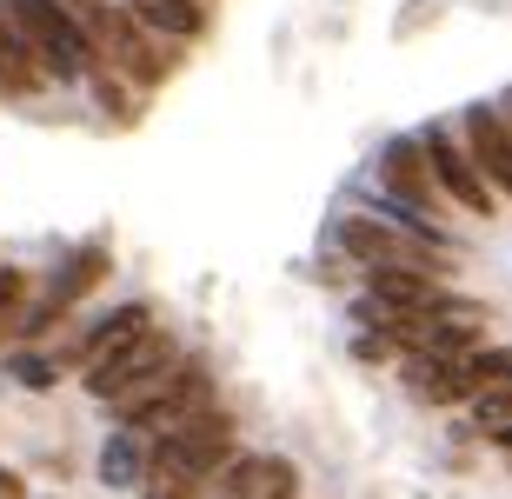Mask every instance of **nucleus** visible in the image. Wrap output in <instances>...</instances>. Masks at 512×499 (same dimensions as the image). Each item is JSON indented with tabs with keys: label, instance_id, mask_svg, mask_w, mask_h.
I'll use <instances>...</instances> for the list:
<instances>
[{
	"label": "nucleus",
	"instance_id": "obj_1",
	"mask_svg": "<svg viewBox=\"0 0 512 499\" xmlns=\"http://www.w3.org/2000/svg\"><path fill=\"white\" fill-rule=\"evenodd\" d=\"M207 406H213V373L200 360H187V366H173V373H160V380H147L140 393L114 400V413L140 440H167V433H180L187 420H200Z\"/></svg>",
	"mask_w": 512,
	"mask_h": 499
},
{
	"label": "nucleus",
	"instance_id": "obj_2",
	"mask_svg": "<svg viewBox=\"0 0 512 499\" xmlns=\"http://www.w3.org/2000/svg\"><path fill=\"white\" fill-rule=\"evenodd\" d=\"M340 247L353 253L366 273H373V267L446 273V253H453V240H433V233L406 227V220H380V213H346V220H340Z\"/></svg>",
	"mask_w": 512,
	"mask_h": 499
},
{
	"label": "nucleus",
	"instance_id": "obj_3",
	"mask_svg": "<svg viewBox=\"0 0 512 499\" xmlns=\"http://www.w3.org/2000/svg\"><path fill=\"white\" fill-rule=\"evenodd\" d=\"M20 20V34L34 47V60L47 67V80H80L94 74V34L87 20H74L60 0H7Z\"/></svg>",
	"mask_w": 512,
	"mask_h": 499
},
{
	"label": "nucleus",
	"instance_id": "obj_4",
	"mask_svg": "<svg viewBox=\"0 0 512 499\" xmlns=\"http://www.w3.org/2000/svg\"><path fill=\"white\" fill-rule=\"evenodd\" d=\"M180 366V346H173V333H140L133 346H120V353H107L100 366H87V393L94 400H127V393H140L147 380H160V373H173Z\"/></svg>",
	"mask_w": 512,
	"mask_h": 499
},
{
	"label": "nucleus",
	"instance_id": "obj_5",
	"mask_svg": "<svg viewBox=\"0 0 512 499\" xmlns=\"http://www.w3.org/2000/svg\"><path fill=\"white\" fill-rule=\"evenodd\" d=\"M426 160H433V180L439 193L466 213H493V180L479 173V160L466 154V140L453 127H426Z\"/></svg>",
	"mask_w": 512,
	"mask_h": 499
},
{
	"label": "nucleus",
	"instance_id": "obj_6",
	"mask_svg": "<svg viewBox=\"0 0 512 499\" xmlns=\"http://www.w3.org/2000/svg\"><path fill=\"white\" fill-rule=\"evenodd\" d=\"M87 34H94L100 47H107V54H114L133 80H140V87H160V80H167V60L153 54V40H147L153 27H140L133 14H107V7H87Z\"/></svg>",
	"mask_w": 512,
	"mask_h": 499
},
{
	"label": "nucleus",
	"instance_id": "obj_7",
	"mask_svg": "<svg viewBox=\"0 0 512 499\" xmlns=\"http://www.w3.org/2000/svg\"><path fill=\"white\" fill-rule=\"evenodd\" d=\"M380 187L393 193V207H413L419 220H433L439 180H433V160H426V140H386V154H380Z\"/></svg>",
	"mask_w": 512,
	"mask_h": 499
},
{
	"label": "nucleus",
	"instance_id": "obj_8",
	"mask_svg": "<svg viewBox=\"0 0 512 499\" xmlns=\"http://www.w3.org/2000/svg\"><path fill=\"white\" fill-rule=\"evenodd\" d=\"M459 140H466V154L479 160V173H486V180L512 200V120H506V107H486V100L466 107Z\"/></svg>",
	"mask_w": 512,
	"mask_h": 499
},
{
	"label": "nucleus",
	"instance_id": "obj_9",
	"mask_svg": "<svg viewBox=\"0 0 512 499\" xmlns=\"http://www.w3.org/2000/svg\"><path fill=\"white\" fill-rule=\"evenodd\" d=\"M300 493V466L280 453H240L220 473V499H293Z\"/></svg>",
	"mask_w": 512,
	"mask_h": 499
},
{
	"label": "nucleus",
	"instance_id": "obj_10",
	"mask_svg": "<svg viewBox=\"0 0 512 499\" xmlns=\"http://www.w3.org/2000/svg\"><path fill=\"white\" fill-rule=\"evenodd\" d=\"M100 273H107V247H80L74 260H67V273H54V287H47V300H40L34 313H27V320H20V333H27V340H34V333H47L60 320V313L74 307L80 293L94 287Z\"/></svg>",
	"mask_w": 512,
	"mask_h": 499
},
{
	"label": "nucleus",
	"instance_id": "obj_11",
	"mask_svg": "<svg viewBox=\"0 0 512 499\" xmlns=\"http://www.w3.org/2000/svg\"><path fill=\"white\" fill-rule=\"evenodd\" d=\"M373 300H386V307L399 313H446L453 300H446V287H439V273H419V267H373Z\"/></svg>",
	"mask_w": 512,
	"mask_h": 499
},
{
	"label": "nucleus",
	"instance_id": "obj_12",
	"mask_svg": "<svg viewBox=\"0 0 512 499\" xmlns=\"http://www.w3.org/2000/svg\"><path fill=\"white\" fill-rule=\"evenodd\" d=\"M40 87H47V67L34 60V47H27V34H20V20H14V7L0 0V94L27 100V94H40Z\"/></svg>",
	"mask_w": 512,
	"mask_h": 499
},
{
	"label": "nucleus",
	"instance_id": "obj_13",
	"mask_svg": "<svg viewBox=\"0 0 512 499\" xmlns=\"http://www.w3.org/2000/svg\"><path fill=\"white\" fill-rule=\"evenodd\" d=\"M140 333H153V307H140V300H133V307H114L107 320H100V327H87V333H80L67 360H80V366H100L107 353H120V346H133Z\"/></svg>",
	"mask_w": 512,
	"mask_h": 499
},
{
	"label": "nucleus",
	"instance_id": "obj_14",
	"mask_svg": "<svg viewBox=\"0 0 512 499\" xmlns=\"http://www.w3.org/2000/svg\"><path fill=\"white\" fill-rule=\"evenodd\" d=\"M127 14L140 20V27H153V34H167V40H200L207 34V7H200V0H127Z\"/></svg>",
	"mask_w": 512,
	"mask_h": 499
},
{
	"label": "nucleus",
	"instance_id": "obj_15",
	"mask_svg": "<svg viewBox=\"0 0 512 499\" xmlns=\"http://www.w3.org/2000/svg\"><path fill=\"white\" fill-rule=\"evenodd\" d=\"M20 300H27V273L7 267V273H0V327H7V320L20 313Z\"/></svg>",
	"mask_w": 512,
	"mask_h": 499
},
{
	"label": "nucleus",
	"instance_id": "obj_16",
	"mask_svg": "<svg viewBox=\"0 0 512 499\" xmlns=\"http://www.w3.org/2000/svg\"><path fill=\"white\" fill-rule=\"evenodd\" d=\"M60 373V360H34V353H20L14 360V380H27V386H47Z\"/></svg>",
	"mask_w": 512,
	"mask_h": 499
},
{
	"label": "nucleus",
	"instance_id": "obj_17",
	"mask_svg": "<svg viewBox=\"0 0 512 499\" xmlns=\"http://www.w3.org/2000/svg\"><path fill=\"white\" fill-rule=\"evenodd\" d=\"M100 473H107V486H127V473H133V446H107Z\"/></svg>",
	"mask_w": 512,
	"mask_h": 499
},
{
	"label": "nucleus",
	"instance_id": "obj_18",
	"mask_svg": "<svg viewBox=\"0 0 512 499\" xmlns=\"http://www.w3.org/2000/svg\"><path fill=\"white\" fill-rule=\"evenodd\" d=\"M0 499H27V486H20L14 473H0Z\"/></svg>",
	"mask_w": 512,
	"mask_h": 499
},
{
	"label": "nucleus",
	"instance_id": "obj_19",
	"mask_svg": "<svg viewBox=\"0 0 512 499\" xmlns=\"http://www.w3.org/2000/svg\"><path fill=\"white\" fill-rule=\"evenodd\" d=\"M506 120H512V94H506Z\"/></svg>",
	"mask_w": 512,
	"mask_h": 499
},
{
	"label": "nucleus",
	"instance_id": "obj_20",
	"mask_svg": "<svg viewBox=\"0 0 512 499\" xmlns=\"http://www.w3.org/2000/svg\"><path fill=\"white\" fill-rule=\"evenodd\" d=\"M80 7H100V0H80Z\"/></svg>",
	"mask_w": 512,
	"mask_h": 499
}]
</instances>
